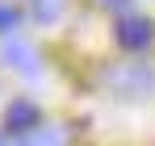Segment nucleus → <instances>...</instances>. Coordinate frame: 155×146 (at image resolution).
<instances>
[{
  "label": "nucleus",
  "mask_w": 155,
  "mask_h": 146,
  "mask_svg": "<svg viewBox=\"0 0 155 146\" xmlns=\"http://www.w3.org/2000/svg\"><path fill=\"white\" fill-rule=\"evenodd\" d=\"M105 84H109L117 96H143L155 84V75H151V67H143V63H122V67H109V71H105Z\"/></svg>",
  "instance_id": "f257e3e1"
},
{
  "label": "nucleus",
  "mask_w": 155,
  "mask_h": 146,
  "mask_svg": "<svg viewBox=\"0 0 155 146\" xmlns=\"http://www.w3.org/2000/svg\"><path fill=\"white\" fill-rule=\"evenodd\" d=\"M155 38V25L147 17H126V21L117 25V46L122 50H147Z\"/></svg>",
  "instance_id": "f03ea898"
},
{
  "label": "nucleus",
  "mask_w": 155,
  "mask_h": 146,
  "mask_svg": "<svg viewBox=\"0 0 155 146\" xmlns=\"http://www.w3.org/2000/svg\"><path fill=\"white\" fill-rule=\"evenodd\" d=\"M4 125H8L13 134H29V129L42 125V113H38L34 100H13V104L4 109Z\"/></svg>",
  "instance_id": "7ed1b4c3"
},
{
  "label": "nucleus",
  "mask_w": 155,
  "mask_h": 146,
  "mask_svg": "<svg viewBox=\"0 0 155 146\" xmlns=\"http://www.w3.org/2000/svg\"><path fill=\"white\" fill-rule=\"evenodd\" d=\"M4 54H8V63H17L25 75H34V71H38V54H34V46H29V42H21V38H8Z\"/></svg>",
  "instance_id": "20e7f679"
},
{
  "label": "nucleus",
  "mask_w": 155,
  "mask_h": 146,
  "mask_svg": "<svg viewBox=\"0 0 155 146\" xmlns=\"http://www.w3.org/2000/svg\"><path fill=\"white\" fill-rule=\"evenodd\" d=\"M17 146H63V129H59V125H38V129H29Z\"/></svg>",
  "instance_id": "39448f33"
},
{
  "label": "nucleus",
  "mask_w": 155,
  "mask_h": 146,
  "mask_svg": "<svg viewBox=\"0 0 155 146\" xmlns=\"http://www.w3.org/2000/svg\"><path fill=\"white\" fill-rule=\"evenodd\" d=\"M63 4H67V0H29V13H34V21L51 25V21H59Z\"/></svg>",
  "instance_id": "423d86ee"
},
{
  "label": "nucleus",
  "mask_w": 155,
  "mask_h": 146,
  "mask_svg": "<svg viewBox=\"0 0 155 146\" xmlns=\"http://www.w3.org/2000/svg\"><path fill=\"white\" fill-rule=\"evenodd\" d=\"M13 25H17V8H13V4H4V0H0V33H8V29H13Z\"/></svg>",
  "instance_id": "0eeeda50"
},
{
  "label": "nucleus",
  "mask_w": 155,
  "mask_h": 146,
  "mask_svg": "<svg viewBox=\"0 0 155 146\" xmlns=\"http://www.w3.org/2000/svg\"><path fill=\"white\" fill-rule=\"evenodd\" d=\"M101 4H105V8H113V13H122V8H126L130 0H101Z\"/></svg>",
  "instance_id": "6e6552de"
},
{
  "label": "nucleus",
  "mask_w": 155,
  "mask_h": 146,
  "mask_svg": "<svg viewBox=\"0 0 155 146\" xmlns=\"http://www.w3.org/2000/svg\"><path fill=\"white\" fill-rule=\"evenodd\" d=\"M0 146H4V138H0Z\"/></svg>",
  "instance_id": "1a4fd4ad"
}]
</instances>
